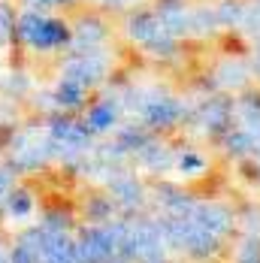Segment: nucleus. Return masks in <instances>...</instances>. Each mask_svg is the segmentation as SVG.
<instances>
[{
	"instance_id": "obj_13",
	"label": "nucleus",
	"mask_w": 260,
	"mask_h": 263,
	"mask_svg": "<svg viewBox=\"0 0 260 263\" xmlns=\"http://www.w3.org/2000/svg\"><path fill=\"white\" fill-rule=\"evenodd\" d=\"M0 263H9V254H6L3 248H0Z\"/></svg>"
},
{
	"instance_id": "obj_9",
	"label": "nucleus",
	"mask_w": 260,
	"mask_h": 263,
	"mask_svg": "<svg viewBox=\"0 0 260 263\" xmlns=\"http://www.w3.org/2000/svg\"><path fill=\"white\" fill-rule=\"evenodd\" d=\"M112 194H115V197H118V203H124V206L139 203V184L130 182V179H118V182L112 184Z\"/></svg>"
},
{
	"instance_id": "obj_7",
	"label": "nucleus",
	"mask_w": 260,
	"mask_h": 263,
	"mask_svg": "<svg viewBox=\"0 0 260 263\" xmlns=\"http://www.w3.org/2000/svg\"><path fill=\"white\" fill-rule=\"evenodd\" d=\"M115 124V106L112 103H94L88 109V118H85V130L91 133H103Z\"/></svg>"
},
{
	"instance_id": "obj_4",
	"label": "nucleus",
	"mask_w": 260,
	"mask_h": 263,
	"mask_svg": "<svg viewBox=\"0 0 260 263\" xmlns=\"http://www.w3.org/2000/svg\"><path fill=\"white\" fill-rule=\"evenodd\" d=\"M106 40V27L97 22V18H82L76 27H73V36H70V54H79V52H91L97 49L100 43Z\"/></svg>"
},
{
	"instance_id": "obj_3",
	"label": "nucleus",
	"mask_w": 260,
	"mask_h": 263,
	"mask_svg": "<svg viewBox=\"0 0 260 263\" xmlns=\"http://www.w3.org/2000/svg\"><path fill=\"white\" fill-rule=\"evenodd\" d=\"M12 170H40L46 160L52 158L49 152V136H40L36 130L30 133H22L12 139Z\"/></svg>"
},
{
	"instance_id": "obj_8",
	"label": "nucleus",
	"mask_w": 260,
	"mask_h": 263,
	"mask_svg": "<svg viewBox=\"0 0 260 263\" xmlns=\"http://www.w3.org/2000/svg\"><path fill=\"white\" fill-rule=\"evenodd\" d=\"M12 36H15V9L6 0H0V46H6Z\"/></svg>"
},
{
	"instance_id": "obj_10",
	"label": "nucleus",
	"mask_w": 260,
	"mask_h": 263,
	"mask_svg": "<svg viewBox=\"0 0 260 263\" xmlns=\"http://www.w3.org/2000/svg\"><path fill=\"white\" fill-rule=\"evenodd\" d=\"M0 88H3L9 97H25L27 91H30V79H27L25 73H12V76L0 79Z\"/></svg>"
},
{
	"instance_id": "obj_11",
	"label": "nucleus",
	"mask_w": 260,
	"mask_h": 263,
	"mask_svg": "<svg viewBox=\"0 0 260 263\" xmlns=\"http://www.w3.org/2000/svg\"><path fill=\"white\" fill-rule=\"evenodd\" d=\"M15 170L12 166H0V203L6 200V194L12 191V184H15V176H12Z\"/></svg>"
},
{
	"instance_id": "obj_14",
	"label": "nucleus",
	"mask_w": 260,
	"mask_h": 263,
	"mask_svg": "<svg viewBox=\"0 0 260 263\" xmlns=\"http://www.w3.org/2000/svg\"><path fill=\"white\" fill-rule=\"evenodd\" d=\"M103 3H112V6H121V3H127V0H103Z\"/></svg>"
},
{
	"instance_id": "obj_2",
	"label": "nucleus",
	"mask_w": 260,
	"mask_h": 263,
	"mask_svg": "<svg viewBox=\"0 0 260 263\" xmlns=\"http://www.w3.org/2000/svg\"><path fill=\"white\" fill-rule=\"evenodd\" d=\"M106 70H109V58L103 52H97V49H91V52L70 54L64 70H61V76L82 85V88H91V85H97L106 76Z\"/></svg>"
},
{
	"instance_id": "obj_12",
	"label": "nucleus",
	"mask_w": 260,
	"mask_h": 263,
	"mask_svg": "<svg viewBox=\"0 0 260 263\" xmlns=\"http://www.w3.org/2000/svg\"><path fill=\"white\" fill-rule=\"evenodd\" d=\"M61 0H25L27 9H40V12H46V9H52V6H58Z\"/></svg>"
},
{
	"instance_id": "obj_1",
	"label": "nucleus",
	"mask_w": 260,
	"mask_h": 263,
	"mask_svg": "<svg viewBox=\"0 0 260 263\" xmlns=\"http://www.w3.org/2000/svg\"><path fill=\"white\" fill-rule=\"evenodd\" d=\"M70 36H73V27L61 18H52L40 9H25L18 18H15V40L27 46L30 52H54V49H64L70 46Z\"/></svg>"
},
{
	"instance_id": "obj_6",
	"label": "nucleus",
	"mask_w": 260,
	"mask_h": 263,
	"mask_svg": "<svg viewBox=\"0 0 260 263\" xmlns=\"http://www.w3.org/2000/svg\"><path fill=\"white\" fill-rule=\"evenodd\" d=\"M49 100H52V106H58V109H79V106L85 103V88L61 76V82L54 85V91L49 94Z\"/></svg>"
},
{
	"instance_id": "obj_5",
	"label": "nucleus",
	"mask_w": 260,
	"mask_h": 263,
	"mask_svg": "<svg viewBox=\"0 0 260 263\" xmlns=\"http://www.w3.org/2000/svg\"><path fill=\"white\" fill-rule=\"evenodd\" d=\"M3 206H6V215H9V218H15V221H22V218H27L30 212L36 209V200H33V191H30V187H22V184H12V191L6 194V200H3Z\"/></svg>"
}]
</instances>
